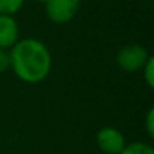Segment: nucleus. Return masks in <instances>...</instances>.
I'll return each mask as SVG.
<instances>
[{
	"label": "nucleus",
	"instance_id": "423d86ee",
	"mask_svg": "<svg viewBox=\"0 0 154 154\" xmlns=\"http://www.w3.org/2000/svg\"><path fill=\"white\" fill-rule=\"evenodd\" d=\"M119 154H154V148L146 142H130L124 146Z\"/></svg>",
	"mask_w": 154,
	"mask_h": 154
},
{
	"label": "nucleus",
	"instance_id": "9d476101",
	"mask_svg": "<svg viewBox=\"0 0 154 154\" xmlns=\"http://www.w3.org/2000/svg\"><path fill=\"white\" fill-rule=\"evenodd\" d=\"M9 69V50L0 48V74Z\"/></svg>",
	"mask_w": 154,
	"mask_h": 154
},
{
	"label": "nucleus",
	"instance_id": "20e7f679",
	"mask_svg": "<svg viewBox=\"0 0 154 154\" xmlns=\"http://www.w3.org/2000/svg\"><path fill=\"white\" fill-rule=\"evenodd\" d=\"M95 142L100 151L104 154H119L127 145L122 131L112 125L101 127L95 134Z\"/></svg>",
	"mask_w": 154,
	"mask_h": 154
},
{
	"label": "nucleus",
	"instance_id": "1a4fd4ad",
	"mask_svg": "<svg viewBox=\"0 0 154 154\" xmlns=\"http://www.w3.org/2000/svg\"><path fill=\"white\" fill-rule=\"evenodd\" d=\"M145 130H146V134L149 137H154V109H148L146 115H145Z\"/></svg>",
	"mask_w": 154,
	"mask_h": 154
},
{
	"label": "nucleus",
	"instance_id": "f03ea898",
	"mask_svg": "<svg viewBox=\"0 0 154 154\" xmlns=\"http://www.w3.org/2000/svg\"><path fill=\"white\" fill-rule=\"evenodd\" d=\"M149 53L148 50L136 42L127 44L124 45L118 53H116V65L119 66V69L125 71V72H137L142 69V66L145 65V62L149 59Z\"/></svg>",
	"mask_w": 154,
	"mask_h": 154
},
{
	"label": "nucleus",
	"instance_id": "0eeeda50",
	"mask_svg": "<svg viewBox=\"0 0 154 154\" xmlns=\"http://www.w3.org/2000/svg\"><path fill=\"white\" fill-rule=\"evenodd\" d=\"M24 5V0H0V14L15 15Z\"/></svg>",
	"mask_w": 154,
	"mask_h": 154
},
{
	"label": "nucleus",
	"instance_id": "39448f33",
	"mask_svg": "<svg viewBox=\"0 0 154 154\" xmlns=\"http://www.w3.org/2000/svg\"><path fill=\"white\" fill-rule=\"evenodd\" d=\"M20 39V27L14 15L0 14V48L9 50Z\"/></svg>",
	"mask_w": 154,
	"mask_h": 154
},
{
	"label": "nucleus",
	"instance_id": "9b49d317",
	"mask_svg": "<svg viewBox=\"0 0 154 154\" xmlns=\"http://www.w3.org/2000/svg\"><path fill=\"white\" fill-rule=\"evenodd\" d=\"M36 2H39V3H45L47 0H36Z\"/></svg>",
	"mask_w": 154,
	"mask_h": 154
},
{
	"label": "nucleus",
	"instance_id": "7ed1b4c3",
	"mask_svg": "<svg viewBox=\"0 0 154 154\" xmlns=\"http://www.w3.org/2000/svg\"><path fill=\"white\" fill-rule=\"evenodd\" d=\"M82 0H47L44 3L47 18L54 24L69 23L80 9Z\"/></svg>",
	"mask_w": 154,
	"mask_h": 154
},
{
	"label": "nucleus",
	"instance_id": "f257e3e1",
	"mask_svg": "<svg viewBox=\"0 0 154 154\" xmlns=\"http://www.w3.org/2000/svg\"><path fill=\"white\" fill-rule=\"evenodd\" d=\"M53 66L48 47L36 38L18 39L9 48V68L24 83L44 82Z\"/></svg>",
	"mask_w": 154,
	"mask_h": 154
},
{
	"label": "nucleus",
	"instance_id": "6e6552de",
	"mask_svg": "<svg viewBox=\"0 0 154 154\" xmlns=\"http://www.w3.org/2000/svg\"><path fill=\"white\" fill-rule=\"evenodd\" d=\"M142 75H143V80L148 85L149 89L154 88V57L149 56V59L145 62V65L142 66Z\"/></svg>",
	"mask_w": 154,
	"mask_h": 154
}]
</instances>
